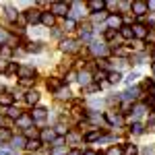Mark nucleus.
I'll use <instances>...</instances> for the list:
<instances>
[{"instance_id":"25","label":"nucleus","mask_w":155,"mask_h":155,"mask_svg":"<svg viewBox=\"0 0 155 155\" xmlns=\"http://www.w3.org/2000/svg\"><path fill=\"white\" fill-rule=\"evenodd\" d=\"M11 54H12V48L8 44H2V46H0V58H6V56H11Z\"/></svg>"},{"instance_id":"36","label":"nucleus","mask_w":155,"mask_h":155,"mask_svg":"<svg viewBox=\"0 0 155 155\" xmlns=\"http://www.w3.org/2000/svg\"><path fill=\"white\" fill-rule=\"evenodd\" d=\"M118 6H120V2H116V0H107V2H106V8H107V11H116Z\"/></svg>"},{"instance_id":"52","label":"nucleus","mask_w":155,"mask_h":155,"mask_svg":"<svg viewBox=\"0 0 155 155\" xmlns=\"http://www.w3.org/2000/svg\"><path fill=\"white\" fill-rule=\"evenodd\" d=\"M97 64H99L101 68H106V66H107V60H104V58H101V60H97Z\"/></svg>"},{"instance_id":"35","label":"nucleus","mask_w":155,"mask_h":155,"mask_svg":"<svg viewBox=\"0 0 155 155\" xmlns=\"http://www.w3.org/2000/svg\"><path fill=\"white\" fill-rule=\"evenodd\" d=\"M130 130L134 132V134H143V130H145V128H143V124H139V122H134V124L130 126Z\"/></svg>"},{"instance_id":"16","label":"nucleus","mask_w":155,"mask_h":155,"mask_svg":"<svg viewBox=\"0 0 155 155\" xmlns=\"http://www.w3.org/2000/svg\"><path fill=\"white\" fill-rule=\"evenodd\" d=\"M89 8L93 12H101L106 8V2H104V0H89Z\"/></svg>"},{"instance_id":"54","label":"nucleus","mask_w":155,"mask_h":155,"mask_svg":"<svg viewBox=\"0 0 155 155\" xmlns=\"http://www.w3.org/2000/svg\"><path fill=\"white\" fill-rule=\"evenodd\" d=\"M83 155H97V153H95V151H85Z\"/></svg>"},{"instance_id":"14","label":"nucleus","mask_w":155,"mask_h":155,"mask_svg":"<svg viewBox=\"0 0 155 155\" xmlns=\"http://www.w3.org/2000/svg\"><path fill=\"white\" fill-rule=\"evenodd\" d=\"M11 143H12V145H11L12 149H23V147H27V139L19 134V137H12V139H11Z\"/></svg>"},{"instance_id":"24","label":"nucleus","mask_w":155,"mask_h":155,"mask_svg":"<svg viewBox=\"0 0 155 155\" xmlns=\"http://www.w3.org/2000/svg\"><path fill=\"white\" fill-rule=\"evenodd\" d=\"M106 118H107V122H110V124H120V122H122V118H120L118 114H114V112H107Z\"/></svg>"},{"instance_id":"18","label":"nucleus","mask_w":155,"mask_h":155,"mask_svg":"<svg viewBox=\"0 0 155 155\" xmlns=\"http://www.w3.org/2000/svg\"><path fill=\"white\" fill-rule=\"evenodd\" d=\"M122 97L128 99V101H134V99L139 97V89H137V87H130V89H126V91L122 93Z\"/></svg>"},{"instance_id":"4","label":"nucleus","mask_w":155,"mask_h":155,"mask_svg":"<svg viewBox=\"0 0 155 155\" xmlns=\"http://www.w3.org/2000/svg\"><path fill=\"white\" fill-rule=\"evenodd\" d=\"M19 81H29V79H35V71L31 68V66H19Z\"/></svg>"},{"instance_id":"50","label":"nucleus","mask_w":155,"mask_h":155,"mask_svg":"<svg viewBox=\"0 0 155 155\" xmlns=\"http://www.w3.org/2000/svg\"><path fill=\"white\" fill-rule=\"evenodd\" d=\"M74 79H77V72H68L66 74V81H74Z\"/></svg>"},{"instance_id":"17","label":"nucleus","mask_w":155,"mask_h":155,"mask_svg":"<svg viewBox=\"0 0 155 155\" xmlns=\"http://www.w3.org/2000/svg\"><path fill=\"white\" fill-rule=\"evenodd\" d=\"M46 87H48L50 91H58L60 87H62V83H60V79H56V77H50L48 81H46Z\"/></svg>"},{"instance_id":"13","label":"nucleus","mask_w":155,"mask_h":155,"mask_svg":"<svg viewBox=\"0 0 155 155\" xmlns=\"http://www.w3.org/2000/svg\"><path fill=\"white\" fill-rule=\"evenodd\" d=\"M25 101H27L29 106H35L37 101H39V93H37L35 89H31V91H27V93H25Z\"/></svg>"},{"instance_id":"51","label":"nucleus","mask_w":155,"mask_h":155,"mask_svg":"<svg viewBox=\"0 0 155 155\" xmlns=\"http://www.w3.org/2000/svg\"><path fill=\"white\" fill-rule=\"evenodd\" d=\"M87 91H89V93H93V91H97V85H87Z\"/></svg>"},{"instance_id":"44","label":"nucleus","mask_w":155,"mask_h":155,"mask_svg":"<svg viewBox=\"0 0 155 155\" xmlns=\"http://www.w3.org/2000/svg\"><path fill=\"white\" fill-rule=\"evenodd\" d=\"M132 112H134V116H141V114L145 112V106H134V107H132Z\"/></svg>"},{"instance_id":"58","label":"nucleus","mask_w":155,"mask_h":155,"mask_svg":"<svg viewBox=\"0 0 155 155\" xmlns=\"http://www.w3.org/2000/svg\"><path fill=\"white\" fill-rule=\"evenodd\" d=\"M97 155H106V153H97Z\"/></svg>"},{"instance_id":"49","label":"nucleus","mask_w":155,"mask_h":155,"mask_svg":"<svg viewBox=\"0 0 155 155\" xmlns=\"http://www.w3.org/2000/svg\"><path fill=\"white\" fill-rule=\"evenodd\" d=\"M147 8L155 12V0H149V2H147Z\"/></svg>"},{"instance_id":"55","label":"nucleus","mask_w":155,"mask_h":155,"mask_svg":"<svg viewBox=\"0 0 155 155\" xmlns=\"http://www.w3.org/2000/svg\"><path fill=\"white\" fill-rule=\"evenodd\" d=\"M151 71H153V74H155V62H153V64H151Z\"/></svg>"},{"instance_id":"6","label":"nucleus","mask_w":155,"mask_h":155,"mask_svg":"<svg viewBox=\"0 0 155 155\" xmlns=\"http://www.w3.org/2000/svg\"><path fill=\"white\" fill-rule=\"evenodd\" d=\"M31 118L35 120V122H44V120L48 118V110L41 106H35L33 107V112H31Z\"/></svg>"},{"instance_id":"48","label":"nucleus","mask_w":155,"mask_h":155,"mask_svg":"<svg viewBox=\"0 0 155 155\" xmlns=\"http://www.w3.org/2000/svg\"><path fill=\"white\" fill-rule=\"evenodd\" d=\"M128 110H132V104H130V101H126V104H122V112H124V114H126Z\"/></svg>"},{"instance_id":"43","label":"nucleus","mask_w":155,"mask_h":155,"mask_svg":"<svg viewBox=\"0 0 155 155\" xmlns=\"http://www.w3.org/2000/svg\"><path fill=\"white\" fill-rule=\"evenodd\" d=\"M124 64H126V60H114V68H116V72H118Z\"/></svg>"},{"instance_id":"57","label":"nucleus","mask_w":155,"mask_h":155,"mask_svg":"<svg viewBox=\"0 0 155 155\" xmlns=\"http://www.w3.org/2000/svg\"><path fill=\"white\" fill-rule=\"evenodd\" d=\"M153 97H155V87H153Z\"/></svg>"},{"instance_id":"37","label":"nucleus","mask_w":155,"mask_h":155,"mask_svg":"<svg viewBox=\"0 0 155 155\" xmlns=\"http://www.w3.org/2000/svg\"><path fill=\"white\" fill-rule=\"evenodd\" d=\"M66 139H68V143H72V145L79 143V134H77V132H68V134H66Z\"/></svg>"},{"instance_id":"19","label":"nucleus","mask_w":155,"mask_h":155,"mask_svg":"<svg viewBox=\"0 0 155 155\" xmlns=\"http://www.w3.org/2000/svg\"><path fill=\"white\" fill-rule=\"evenodd\" d=\"M91 52H93L95 56H106V54H107V48L104 46V44H93V46H91Z\"/></svg>"},{"instance_id":"30","label":"nucleus","mask_w":155,"mask_h":155,"mask_svg":"<svg viewBox=\"0 0 155 155\" xmlns=\"http://www.w3.org/2000/svg\"><path fill=\"white\" fill-rule=\"evenodd\" d=\"M107 81H110V83H120V81H122V77H120V72H107Z\"/></svg>"},{"instance_id":"42","label":"nucleus","mask_w":155,"mask_h":155,"mask_svg":"<svg viewBox=\"0 0 155 155\" xmlns=\"http://www.w3.org/2000/svg\"><path fill=\"white\" fill-rule=\"evenodd\" d=\"M17 71H19V66H17L15 62H8V68H6V72H11V74H15Z\"/></svg>"},{"instance_id":"28","label":"nucleus","mask_w":155,"mask_h":155,"mask_svg":"<svg viewBox=\"0 0 155 155\" xmlns=\"http://www.w3.org/2000/svg\"><path fill=\"white\" fill-rule=\"evenodd\" d=\"M41 46L44 44H39V41H35V44H27V48H25V52H41Z\"/></svg>"},{"instance_id":"47","label":"nucleus","mask_w":155,"mask_h":155,"mask_svg":"<svg viewBox=\"0 0 155 155\" xmlns=\"http://www.w3.org/2000/svg\"><path fill=\"white\" fill-rule=\"evenodd\" d=\"M64 153H66V149H64V147H56V149L52 151V155H64Z\"/></svg>"},{"instance_id":"26","label":"nucleus","mask_w":155,"mask_h":155,"mask_svg":"<svg viewBox=\"0 0 155 155\" xmlns=\"http://www.w3.org/2000/svg\"><path fill=\"white\" fill-rule=\"evenodd\" d=\"M37 137H39V130H37V128H33V126L25 130V139H27V141H29V139H37Z\"/></svg>"},{"instance_id":"46","label":"nucleus","mask_w":155,"mask_h":155,"mask_svg":"<svg viewBox=\"0 0 155 155\" xmlns=\"http://www.w3.org/2000/svg\"><path fill=\"white\" fill-rule=\"evenodd\" d=\"M116 56H128V50L126 48H116Z\"/></svg>"},{"instance_id":"12","label":"nucleus","mask_w":155,"mask_h":155,"mask_svg":"<svg viewBox=\"0 0 155 155\" xmlns=\"http://www.w3.org/2000/svg\"><path fill=\"white\" fill-rule=\"evenodd\" d=\"M39 23H44L46 27H54L56 25V17L52 15V12H41V21Z\"/></svg>"},{"instance_id":"33","label":"nucleus","mask_w":155,"mask_h":155,"mask_svg":"<svg viewBox=\"0 0 155 155\" xmlns=\"http://www.w3.org/2000/svg\"><path fill=\"white\" fill-rule=\"evenodd\" d=\"M106 155H122V147H118V145H112V147L107 149Z\"/></svg>"},{"instance_id":"23","label":"nucleus","mask_w":155,"mask_h":155,"mask_svg":"<svg viewBox=\"0 0 155 155\" xmlns=\"http://www.w3.org/2000/svg\"><path fill=\"white\" fill-rule=\"evenodd\" d=\"M77 77H79V81H81V85H89V83H91V74H89V72H87V71L79 72Z\"/></svg>"},{"instance_id":"11","label":"nucleus","mask_w":155,"mask_h":155,"mask_svg":"<svg viewBox=\"0 0 155 155\" xmlns=\"http://www.w3.org/2000/svg\"><path fill=\"white\" fill-rule=\"evenodd\" d=\"M147 27L145 25H134L132 27V37H137V39H147Z\"/></svg>"},{"instance_id":"5","label":"nucleus","mask_w":155,"mask_h":155,"mask_svg":"<svg viewBox=\"0 0 155 155\" xmlns=\"http://www.w3.org/2000/svg\"><path fill=\"white\" fill-rule=\"evenodd\" d=\"M39 141H41V145L44 143H54V141H56V132H54V128H44V130L39 132Z\"/></svg>"},{"instance_id":"32","label":"nucleus","mask_w":155,"mask_h":155,"mask_svg":"<svg viewBox=\"0 0 155 155\" xmlns=\"http://www.w3.org/2000/svg\"><path fill=\"white\" fill-rule=\"evenodd\" d=\"M6 17H8L11 21H17V19H19V12L15 11V8H11V6H6Z\"/></svg>"},{"instance_id":"21","label":"nucleus","mask_w":155,"mask_h":155,"mask_svg":"<svg viewBox=\"0 0 155 155\" xmlns=\"http://www.w3.org/2000/svg\"><path fill=\"white\" fill-rule=\"evenodd\" d=\"M39 147H41V141H39V139H29V141H27V149H29V151H37Z\"/></svg>"},{"instance_id":"29","label":"nucleus","mask_w":155,"mask_h":155,"mask_svg":"<svg viewBox=\"0 0 155 155\" xmlns=\"http://www.w3.org/2000/svg\"><path fill=\"white\" fill-rule=\"evenodd\" d=\"M56 93H58V95H56L58 99H71V97H72V93H71V91H68V89H62V87H60V89L56 91Z\"/></svg>"},{"instance_id":"2","label":"nucleus","mask_w":155,"mask_h":155,"mask_svg":"<svg viewBox=\"0 0 155 155\" xmlns=\"http://www.w3.org/2000/svg\"><path fill=\"white\" fill-rule=\"evenodd\" d=\"M130 8H132V15H137V17H143V15L149 12L145 0H134V2H130Z\"/></svg>"},{"instance_id":"3","label":"nucleus","mask_w":155,"mask_h":155,"mask_svg":"<svg viewBox=\"0 0 155 155\" xmlns=\"http://www.w3.org/2000/svg\"><path fill=\"white\" fill-rule=\"evenodd\" d=\"M25 21L31 25H35L41 21V11L39 8H29V11H25Z\"/></svg>"},{"instance_id":"8","label":"nucleus","mask_w":155,"mask_h":155,"mask_svg":"<svg viewBox=\"0 0 155 155\" xmlns=\"http://www.w3.org/2000/svg\"><path fill=\"white\" fill-rule=\"evenodd\" d=\"M60 50H62V52H68V54H74V52L79 50V44H77L74 39H64V41L60 44Z\"/></svg>"},{"instance_id":"39","label":"nucleus","mask_w":155,"mask_h":155,"mask_svg":"<svg viewBox=\"0 0 155 155\" xmlns=\"http://www.w3.org/2000/svg\"><path fill=\"white\" fill-rule=\"evenodd\" d=\"M107 79V72L106 71H101V72H95V81L99 83V81H106Z\"/></svg>"},{"instance_id":"15","label":"nucleus","mask_w":155,"mask_h":155,"mask_svg":"<svg viewBox=\"0 0 155 155\" xmlns=\"http://www.w3.org/2000/svg\"><path fill=\"white\" fill-rule=\"evenodd\" d=\"M6 116H8V118H11V120H15V122H17V120H19V118H21V116H23V112H21L19 107L11 106V107H6Z\"/></svg>"},{"instance_id":"31","label":"nucleus","mask_w":155,"mask_h":155,"mask_svg":"<svg viewBox=\"0 0 155 155\" xmlns=\"http://www.w3.org/2000/svg\"><path fill=\"white\" fill-rule=\"evenodd\" d=\"M11 139H12V134L8 128H0V143L2 141H11Z\"/></svg>"},{"instance_id":"10","label":"nucleus","mask_w":155,"mask_h":155,"mask_svg":"<svg viewBox=\"0 0 155 155\" xmlns=\"http://www.w3.org/2000/svg\"><path fill=\"white\" fill-rule=\"evenodd\" d=\"M17 126H21V128H25V130L31 128V126H33V118H31V114H25V112H23V116L17 120Z\"/></svg>"},{"instance_id":"40","label":"nucleus","mask_w":155,"mask_h":155,"mask_svg":"<svg viewBox=\"0 0 155 155\" xmlns=\"http://www.w3.org/2000/svg\"><path fill=\"white\" fill-rule=\"evenodd\" d=\"M137 79H139V74H137V72H130V74L126 77V83H128V85H132L134 81H137Z\"/></svg>"},{"instance_id":"59","label":"nucleus","mask_w":155,"mask_h":155,"mask_svg":"<svg viewBox=\"0 0 155 155\" xmlns=\"http://www.w3.org/2000/svg\"><path fill=\"white\" fill-rule=\"evenodd\" d=\"M153 114H155V110H153Z\"/></svg>"},{"instance_id":"22","label":"nucleus","mask_w":155,"mask_h":155,"mask_svg":"<svg viewBox=\"0 0 155 155\" xmlns=\"http://www.w3.org/2000/svg\"><path fill=\"white\" fill-rule=\"evenodd\" d=\"M137 145H124L122 147V155H137Z\"/></svg>"},{"instance_id":"45","label":"nucleus","mask_w":155,"mask_h":155,"mask_svg":"<svg viewBox=\"0 0 155 155\" xmlns=\"http://www.w3.org/2000/svg\"><path fill=\"white\" fill-rule=\"evenodd\" d=\"M6 68H8V62L4 58H0V72H6Z\"/></svg>"},{"instance_id":"34","label":"nucleus","mask_w":155,"mask_h":155,"mask_svg":"<svg viewBox=\"0 0 155 155\" xmlns=\"http://www.w3.org/2000/svg\"><path fill=\"white\" fill-rule=\"evenodd\" d=\"M99 137H101V132H99V130H91V132H87V134H85V139H87V141H95V139H99Z\"/></svg>"},{"instance_id":"7","label":"nucleus","mask_w":155,"mask_h":155,"mask_svg":"<svg viewBox=\"0 0 155 155\" xmlns=\"http://www.w3.org/2000/svg\"><path fill=\"white\" fill-rule=\"evenodd\" d=\"M122 17H120V15H110V17H107V27H110V29H114V31H120V27H122Z\"/></svg>"},{"instance_id":"9","label":"nucleus","mask_w":155,"mask_h":155,"mask_svg":"<svg viewBox=\"0 0 155 155\" xmlns=\"http://www.w3.org/2000/svg\"><path fill=\"white\" fill-rule=\"evenodd\" d=\"M12 104H15V95H12L11 91H0V106L11 107Z\"/></svg>"},{"instance_id":"27","label":"nucleus","mask_w":155,"mask_h":155,"mask_svg":"<svg viewBox=\"0 0 155 155\" xmlns=\"http://www.w3.org/2000/svg\"><path fill=\"white\" fill-rule=\"evenodd\" d=\"M54 132H56L58 137H66V134H68V126H66V124H58V126L54 128Z\"/></svg>"},{"instance_id":"56","label":"nucleus","mask_w":155,"mask_h":155,"mask_svg":"<svg viewBox=\"0 0 155 155\" xmlns=\"http://www.w3.org/2000/svg\"><path fill=\"white\" fill-rule=\"evenodd\" d=\"M153 62H155V50H153Z\"/></svg>"},{"instance_id":"41","label":"nucleus","mask_w":155,"mask_h":155,"mask_svg":"<svg viewBox=\"0 0 155 155\" xmlns=\"http://www.w3.org/2000/svg\"><path fill=\"white\" fill-rule=\"evenodd\" d=\"M74 19H66V23H64V29H68V31H71V29H74Z\"/></svg>"},{"instance_id":"38","label":"nucleus","mask_w":155,"mask_h":155,"mask_svg":"<svg viewBox=\"0 0 155 155\" xmlns=\"http://www.w3.org/2000/svg\"><path fill=\"white\" fill-rule=\"evenodd\" d=\"M116 35H118V31H114V29H106V39H107V41L116 39Z\"/></svg>"},{"instance_id":"53","label":"nucleus","mask_w":155,"mask_h":155,"mask_svg":"<svg viewBox=\"0 0 155 155\" xmlns=\"http://www.w3.org/2000/svg\"><path fill=\"white\" fill-rule=\"evenodd\" d=\"M68 155H83V153H81L79 149H74V151H71V153H68Z\"/></svg>"},{"instance_id":"20","label":"nucleus","mask_w":155,"mask_h":155,"mask_svg":"<svg viewBox=\"0 0 155 155\" xmlns=\"http://www.w3.org/2000/svg\"><path fill=\"white\" fill-rule=\"evenodd\" d=\"M118 33H120V37H124V39H132V27H128V25H122Z\"/></svg>"},{"instance_id":"1","label":"nucleus","mask_w":155,"mask_h":155,"mask_svg":"<svg viewBox=\"0 0 155 155\" xmlns=\"http://www.w3.org/2000/svg\"><path fill=\"white\" fill-rule=\"evenodd\" d=\"M71 12V4L68 2H54L52 4V15L54 17H66Z\"/></svg>"}]
</instances>
